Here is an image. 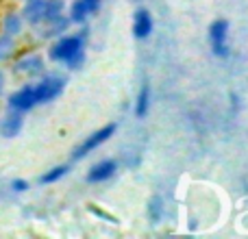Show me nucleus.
I'll list each match as a JSON object with an SVG mask.
<instances>
[{
	"mask_svg": "<svg viewBox=\"0 0 248 239\" xmlns=\"http://www.w3.org/2000/svg\"><path fill=\"white\" fill-rule=\"evenodd\" d=\"M81 50H83L81 37H65L50 50V57L55 61H68L72 68H77V63L83 59Z\"/></svg>",
	"mask_w": 248,
	"mask_h": 239,
	"instance_id": "obj_1",
	"label": "nucleus"
},
{
	"mask_svg": "<svg viewBox=\"0 0 248 239\" xmlns=\"http://www.w3.org/2000/svg\"><path fill=\"white\" fill-rule=\"evenodd\" d=\"M116 133V124H107V126H103L100 131H96L92 137H87L85 141H83L81 146H78L77 150H74V159H81V157H85L87 152H92L94 148H98L103 141H107L109 137Z\"/></svg>",
	"mask_w": 248,
	"mask_h": 239,
	"instance_id": "obj_2",
	"label": "nucleus"
},
{
	"mask_svg": "<svg viewBox=\"0 0 248 239\" xmlns=\"http://www.w3.org/2000/svg\"><path fill=\"white\" fill-rule=\"evenodd\" d=\"M227 30H229V22L227 20H216L214 24H211V44H214V52L218 57H227L229 55Z\"/></svg>",
	"mask_w": 248,
	"mask_h": 239,
	"instance_id": "obj_3",
	"label": "nucleus"
},
{
	"mask_svg": "<svg viewBox=\"0 0 248 239\" xmlns=\"http://www.w3.org/2000/svg\"><path fill=\"white\" fill-rule=\"evenodd\" d=\"M33 91H35V100L37 103H48V100L57 98L63 91V81L61 78H46L37 87H33Z\"/></svg>",
	"mask_w": 248,
	"mask_h": 239,
	"instance_id": "obj_4",
	"label": "nucleus"
},
{
	"mask_svg": "<svg viewBox=\"0 0 248 239\" xmlns=\"http://www.w3.org/2000/svg\"><path fill=\"white\" fill-rule=\"evenodd\" d=\"M9 105H11L16 111H29L31 107H35V105H37V100H35L33 87H24V90L16 91V94L9 98Z\"/></svg>",
	"mask_w": 248,
	"mask_h": 239,
	"instance_id": "obj_5",
	"label": "nucleus"
},
{
	"mask_svg": "<svg viewBox=\"0 0 248 239\" xmlns=\"http://www.w3.org/2000/svg\"><path fill=\"white\" fill-rule=\"evenodd\" d=\"M150 29H153V17H150L148 11H137L135 13V22H133V33H135V37H148Z\"/></svg>",
	"mask_w": 248,
	"mask_h": 239,
	"instance_id": "obj_6",
	"label": "nucleus"
},
{
	"mask_svg": "<svg viewBox=\"0 0 248 239\" xmlns=\"http://www.w3.org/2000/svg\"><path fill=\"white\" fill-rule=\"evenodd\" d=\"M113 172H116V163L113 161H103V163H98L96 167H92V172L87 174V180H90V183H100V180L111 179Z\"/></svg>",
	"mask_w": 248,
	"mask_h": 239,
	"instance_id": "obj_7",
	"label": "nucleus"
},
{
	"mask_svg": "<svg viewBox=\"0 0 248 239\" xmlns=\"http://www.w3.org/2000/svg\"><path fill=\"white\" fill-rule=\"evenodd\" d=\"M26 20L29 22H39V20H44L46 17V13H48V2L46 0H33V2L26 7Z\"/></svg>",
	"mask_w": 248,
	"mask_h": 239,
	"instance_id": "obj_8",
	"label": "nucleus"
},
{
	"mask_svg": "<svg viewBox=\"0 0 248 239\" xmlns=\"http://www.w3.org/2000/svg\"><path fill=\"white\" fill-rule=\"evenodd\" d=\"M22 128V116L20 113H13V116H9L7 120H4V124H2V133L7 137H13V135H17V131Z\"/></svg>",
	"mask_w": 248,
	"mask_h": 239,
	"instance_id": "obj_9",
	"label": "nucleus"
},
{
	"mask_svg": "<svg viewBox=\"0 0 248 239\" xmlns=\"http://www.w3.org/2000/svg\"><path fill=\"white\" fill-rule=\"evenodd\" d=\"M16 68L20 70V72L35 74V72H39V70H42V59H39V57H26V59H22Z\"/></svg>",
	"mask_w": 248,
	"mask_h": 239,
	"instance_id": "obj_10",
	"label": "nucleus"
},
{
	"mask_svg": "<svg viewBox=\"0 0 248 239\" xmlns=\"http://www.w3.org/2000/svg\"><path fill=\"white\" fill-rule=\"evenodd\" d=\"M148 96H150L148 85H144V87H141V91H140V98H137V109H135V113L140 118H144L146 111H148Z\"/></svg>",
	"mask_w": 248,
	"mask_h": 239,
	"instance_id": "obj_11",
	"label": "nucleus"
},
{
	"mask_svg": "<svg viewBox=\"0 0 248 239\" xmlns=\"http://www.w3.org/2000/svg\"><path fill=\"white\" fill-rule=\"evenodd\" d=\"M87 11H90V7H87L85 0H81V2H74L72 4V20H77V22L85 20Z\"/></svg>",
	"mask_w": 248,
	"mask_h": 239,
	"instance_id": "obj_12",
	"label": "nucleus"
},
{
	"mask_svg": "<svg viewBox=\"0 0 248 239\" xmlns=\"http://www.w3.org/2000/svg\"><path fill=\"white\" fill-rule=\"evenodd\" d=\"M68 172V167L65 165H59V167H55V170H50V172H46V174L42 176V183H55V180H59L61 176Z\"/></svg>",
	"mask_w": 248,
	"mask_h": 239,
	"instance_id": "obj_13",
	"label": "nucleus"
},
{
	"mask_svg": "<svg viewBox=\"0 0 248 239\" xmlns=\"http://www.w3.org/2000/svg\"><path fill=\"white\" fill-rule=\"evenodd\" d=\"M4 29H7V33H17V30H20V20H17V15H7Z\"/></svg>",
	"mask_w": 248,
	"mask_h": 239,
	"instance_id": "obj_14",
	"label": "nucleus"
},
{
	"mask_svg": "<svg viewBox=\"0 0 248 239\" xmlns=\"http://www.w3.org/2000/svg\"><path fill=\"white\" fill-rule=\"evenodd\" d=\"M26 187H29L26 180H13V189H17V192H24Z\"/></svg>",
	"mask_w": 248,
	"mask_h": 239,
	"instance_id": "obj_15",
	"label": "nucleus"
},
{
	"mask_svg": "<svg viewBox=\"0 0 248 239\" xmlns=\"http://www.w3.org/2000/svg\"><path fill=\"white\" fill-rule=\"evenodd\" d=\"M87 2V7H90V11H94L96 7H98V0H85Z\"/></svg>",
	"mask_w": 248,
	"mask_h": 239,
	"instance_id": "obj_16",
	"label": "nucleus"
},
{
	"mask_svg": "<svg viewBox=\"0 0 248 239\" xmlns=\"http://www.w3.org/2000/svg\"><path fill=\"white\" fill-rule=\"evenodd\" d=\"M0 91H2V74H0Z\"/></svg>",
	"mask_w": 248,
	"mask_h": 239,
	"instance_id": "obj_17",
	"label": "nucleus"
}]
</instances>
